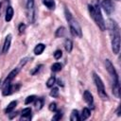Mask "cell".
Wrapping results in <instances>:
<instances>
[{"label":"cell","instance_id":"cell-1","mask_svg":"<svg viewBox=\"0 0 121 121\" xmlns=\"http://www.w3.org/2000/svg\"><path fill=\"white\" fill-rule=\"evenodd\" d=\"M108 28L110 30V34L112 37V49L114 54H118L120 50V33H119V27L117 24L112 21H108Z\"/></svg>","mask_w":121,"mask_h":121},{"label":"cell","instance_id":"cell-2","mask_svg":"<svg viewBox=\"0 0 121 121\" xmlns=\"http://www.w3.org/2000/svg\"><path fill=\"white\" fill-rule=\"evenodd\" d=\"M88 9H89L91 17L94 19V21L95 22L96 26L102 31H104L106 29V24L104 22L102 14H101V10H100L99 6L97 4H95V5H89L88 6Z\"/></svg>","mask_w":121,"mask_h":121},{"label":"cell","instance_id":"cell-3","mask_svg":"<svg viewBox=\"0 0 121 121\" xmlns=\"http://www.w3.org/2000/svg\"><path fill=\"white\" fill-rule=\"evenodd\" d=\"M105 66H106L107 71L109 72V74L111 75V77L112 78V94L116 97H119V95H120V86H119L118 75H117L112 63L109 60H105Z\"/></svg>","mask_w":121,"mask_h":121},{"label":"cell","instance_id":"cell-4","mask_svg":"<svg viewBox=\"0 0 121 121\" xmlns=\"http://www.w3.org/2000/svg\"><path fill=\"white\" fill-rule=\"evenodd\" d=\"M64 13H65L66 20L69 24V27H70V31H71L72 35L77 36V37H81V28H80V26L78 23V21L73 17V15L71 14V12L69 11L68 9H64Z\"/></svg>","mask_w":121,"mask_h":121},{"label":"cell","instance_id":"cell-5","mask_svg":"<svg viewBox=\"0 0 121 121\" xmlns=\"http://www.w3.org/2000/svg\"><path fill=\"white\" fill-rule=\"evenodd\" d=\"M93 78H94V81H95V84L96 86V89H97V93L99 95V96L103 99H106L108 97L107 95V93L105 91V87H104V83L103 81L101 80L100 77L98 75H96L95 73H93Z\"/></svg>","mask_w":121,"mask_h":121},{"label":"cell","instance_id":"cell-6","mask_svg":"<svg viewBox=\"0 0 121 121\" xmlns=\"http://www.w3.org/2000/svg\"><path fill=\"white\" fill-rule=\"evenodd\" d=\"M26 9L28 14V19L30 22H34L35 19V9H34V0H27L26 3Z\"/></svg>","mask_w":121,"mask_h":121},{"label":"cell","instance_id":"cell-7","mask_svg":"<svg viewBox=\"0 0 121 121\" xmlns=\"http://www.w3.org/2000/svg\"><path fill=\"white\" fill-rule=\"evenodd\" d=\"M101 7L103 8L104 11H105L108 15H111V14L112 13L113 9H114L113 4H112V2L111 0H103V1L101 2Z\"/></svg>","mask_w":121,"mask_h":121},{"label":"cell","instance_id":"cell-8","mask_svg":"<svg viewBox=\"0 0 121 121\" xmlns=\"http://www.w3.org/2000/svg\"><path fill=\"white\" fill-rule=\"evenodd\" d=\"M20 67H21V66L19 65L18 67H16L15 69H13V70H12V71H11V72L9 74V76L7 77V78H6V80H5V82H4V83L11 82V80H12V79H13V78H14L17 76V74L19 73V71H20V69H21Z\"/></svg>","mask_w":121,"mask_h":121},{"label":"cell","instance_id":"cell-9","mask_svg":"<svg viewBox=\"0 0 121 121\" xmlns=\"http://www.w3.org/2000/svg\"><path fill=\"white\" fill-rule=\"evenodd\" d=\"M13 92V86L10 82L8 83H4V87H3V95H9Z\"/></svg>","mask_w":121,"mask_h":121},{"label":"cell","instance_id":"cell-10","mask_svg":"<svg viewBox=\"0 0 121 121\" xmlns=\"http://www.w3.org/2000/svg\"><path fill=\"white\" fill-rule=\"evenodd\" d=\"M10 43H11V35H8L5 39V42H4V45H3V50L2 52L3 53H7L9 49V46H10Z\"/></svg>","mask_w":121,"mask_h":121},{"label":"cell","instance_id":"cell-11","mask_svg":"<svg viewBox=\"0 0 121 121\" xmlns=\"http://www.w3.org/2000/svg\"><path fill=\"white\" fill-rule=\"evenodd\" d=\"M83 97H84V100H85L90 106H93V104H94V98H93L92 94H91L89 91H85V92H84Z\"/></svg>","mask_w":121,"mask_h":121},{"label":"cell","instance_id":"cell-12","mask_svg":"<svg viewBox=\"0 0 121 121\" xmlns=\"http://www.w3.org/2000/svg\"><path fill=\"white\" fill-rule=\"evenodd\" d=\"M31 118V109L30 108H26L22 111L21 113V119H27L29 120Z\"/></svg>","mask_w":121,"mask_h":121},{"label":"cell","instance_id":"cell-13","mask_svg":"<svg viewBox=\"0 0 121 121\" xmlns=\"http://www.w3.org/2000/svg\"><path fill=\"white\" fill-rule=\"evenodd\" d=\"M13 17V9L12 7H8L7 10H6V17H5V20L7 22H9Z\"/></svg>","mask_w":121,"mask_h":121},{"label":"cell","instance_id":"cell-14","mask_svg":"<svg viewBox=\"0 0 121 121\" xmlns=\"http://www.w3.org/2000/svg\"><path fill=\"white\" fill-rule=\"evenodd\" d=\"M44 49H45V45L43 43H38L34 48V54L35 55H41Z\"/></svg>","mask_w":121,"mask_h":121},{"label":"cell","instance_id":"cell-15","mask_svg":"<svg viewBox=\"0 0 121 121\" xmlns=\"http://www.w3.org/2000/svg\"><path fill=\"white\" fill-rule=\"evenodd\" d=\"M90 114H91L90 110L88 108H83L82 112H81V116H79V118H80V120H85L90 116Z\"/></svg>","mask_w":121,"mask_h":121},{"label":"cell","instance_id":"cell-16","mask_svg":"<svg viewBox=\"0 0 121 121\" xmlns=\"http://www.w3.org/2000/svg\"><path fill=\"white\" fill-rule=\"evenodd\" d=\"M16 105H17V102H16V101H11V102L8 105V107L6 108L5 112H6V113H10V112L15 109Z\"/></svg>","mask_w":121,"mask_h":121},{"label":"cell","instance_id":"cell-17","mask_svg":"<svg viewBox=\"0 0 121 121\" xmlns=\"http://www.w3.org/2000/svg\"><path fill=\"white\" fill-rule=\"evenodd\" d=\"M64 47H65V50L70 53L72 51V48H73V43L70 39H66L65 40V43H64Z\"/></svg>","mask_w":121,"mask_h":121},{"label":"cell","instance_id":"cell-18","mask_svg":"<svg viewBox=\"0 0 121 121\" xmlns=\"http://www.w3.org/2000/svg\"><path fill=\"white\" fill-rule=\"evenodd\" d=\"M70 120L71 121H78L80 120L79 118V113L77 110H73L72 111V113H71V116H70Z\"/></svg>","mask_w":121,"mask_h":121},{"label":"cell","instance_id":"cell-19","mask_svg":"<svg viewBox=\"0 0 121 121\" xmlns=\"http://www.w3.org/2000/svg\"><path fill=\"white\" fill-rule=\"evenodd\" d=\"M43 4L49 9H55V2H54V0H43Z\"/></svg>","mask_w":121,"mask_h":121},{"label":"cell","instance_id":"cell-20","mask_svg":"<svg viewBox=\"0 0 121 121\" xmlns=\"http://www.w3.org/2000/svg\"><path fill=\"white\" fill-rule=\"evenodd\" d=\"M61 64L60 63V62H55V63H53L52 64V66H51V70L53 71V72H59V71H60L61 70Z\"/></svg>","mask_w":121,"mask_h":121},{"label":"cell","instance_id":"cell-21","mask_svg":"<svg viewBox=\"0 0 121 121\" xmlns=\"http://www.w3.org/2000/svg\"><path fill=\"white\" fill-rule=\"evenodd\" d=\"M55 81H56V78H55L54 76L50 77V78H48V80L46 81V86H47L48 88H51V87H53V85H54Z\"/></svg>","mask_w":121,"mask_h":121},{"label":"cell","instance_id":"cell-22","mask_svg":"<svg viewBox=\"0 0 121 121\" xmlns=\"http://www.w3.org/2000/svg\"><path fill=\"white\" fill-rule=\"evenodd\" d=\"M64 34H65V28H64L63 26L59 27V28L57 29V31H56V36H57V37H62Z\"/></svg>","mask_w":121,"mask_h":121},{"label":"cell","instance_id":"cell-23","mask_svg":"<svg viewBox=\"0 0 121 121\" xmlns=\"http://www.w3.org/2000/svg\"><path fill=\"white\" fill-rule=\"evenodd\" d=\"M35 100H36V102H35V107H36V109L40 110V109L42 108V106H43V100L40 99V98H36Z\"/></svg>","mask_w":121,"mask_h":121},{"label":"cell","instance_id":"cell-24","mask_svg":"<svg viewBox=\"0 0 121 121\" xmlns=\"http://www.w3.org/2000/svg\"><path fill=\"white\" fill-rule=\"evenodd\" d=\"M35 99H36V96H35V95H29V96H27V97L26 98L25 103H26V104H29V103L35 101Z\"/></svg>","mask_w":121,"mask_h":121},{"label":"cell","instance_id":"cell-25","mask_svg":"<svg viewBox=\"0 0 121 121\" xmlns=\"http://www.w3.org/2000/svg\"><path fill=\"white\" fill-rule=\"evenodd\" d=\"M58 94H59V89L58 88H52V90L50 92V95L53 97H56V96H58Z\"/></svg>","mask_w":121,"mask_h":121},{"label":"cell","instance_id":"cell-26","mask_svg":"<svg viewBox=\"0 0 121 121\" xmlns=\"http://www.w3.org/2000/svg\"><path fill=\"white\" fill-rule=\"evenodd\" d=\"M61 56H62V52H61L60 50H56V51H55V53H54V58H55L56 60L60 59Z\"/></svg>","mask_w":121,"mask_h":121},{"label":"cell","instance_id":"cell-27","mask_svg":"<svg viewBox=\"0 0 121 121\" xmlns=\"http://www.w3.org/2000/svg\"><path fill=\"white\" fill-rule=\"evenodd\" d=\"M61 116H62V113H61V112H57L55 113V115L53 116L52 120H60V119L61 118Z\"/></svg>","mask_w":121,"mask_h":121},{"label":"cell","instance_id":"cell-28","mask_svg":"<svg viewBox=\"0 0 121 121\" xmlns=\"http://www.w3.org/2000/svg\"><path fill=\"white\" fill-rule=\"evenodd\" d=\"M25 28H26V25L25 24H20L19 25V33H23L24 32V30H25Z\"/></svg>","mask_w":121,"mask_h":121},{"label":"cell","instance_id":"cell-29","mask_svg":"<svg viewBox=\"0 0 121 121\" xmlns=\"http://www.w3.org/2000/svg\"><path fill=\"white\" fill-rule=\"evenodd\" d=\"M49 110L55 112V111L57 110V105H56V103H51L50 106H49Z\"/></svg>","mask_w":121,"mask_h":121},{"label":"cell","instance_id":"cell-30","mask_svg":"<svg viewBox=\"0 0 121 121\" xmlns=\"http://www.w3.org/2000/svg\"><path fill=\"white\" fill-rule=\"evenodd\" d=\"M0 9H1V4H0Z\"/></svg>","mask_w":121,"mask_h":121}]
</instances>
